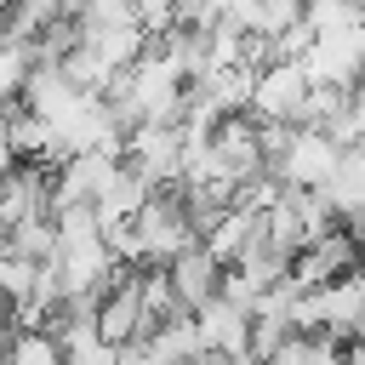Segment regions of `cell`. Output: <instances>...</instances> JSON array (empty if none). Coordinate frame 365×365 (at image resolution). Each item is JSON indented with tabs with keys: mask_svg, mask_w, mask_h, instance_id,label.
I'll return each instance as SVG.
<instances>
[{
	"mask_svg": "<svg viewBox=\"0 0 365 365\" xmlns=\"http://www.w3.org/2000/svg\"><path fill=\"white\" fill-rule=\"evenodd\" d=\"M308 91H314V80H308L302 57H274L268 68L251 74V103H245V114H257L262 125H302Z\"/></svg>",
	"mask_w": 365,
	"mask_h": 365,
	"instance_id": "6da1fadb",
	"label": "cell"
},
{
	"mask_svg": "<svg viewBox=\"0 0 365 365\" xmlns=\"http://www.w3.org/2000/svg\"><path fill=\"white\" fill-rule=\"evenodd\" d=\"M0 46H6V29H0Z\"/></svg>",
	"mask_w": 365,
	"mask_h": 365,
	"instance_id": "277c9868",
	"label": "cell"
},
{
	"mask_svg": "<svg viewBox=\"0 0 365 365\" xmlns=\"http://www.w3.org/2000/svg\"><path fill=\"white\" fill-rule=\"evenodd\" d=\"M29 74H34V57H29V46L6 40V46H0V114L23 103V86H29Z\"/></svg>",
	"mask_w": 365,
	"mask_h": 365,
	"instance_id": "3957f363",
	"label": "cell"
},
{
	"mask_svg": "<svg viewBox=\"0 0 365 365\" xmlns=\"http://www.w3.org/2000/svg\"><path fill=\"white\" fill-rule=\"evenodd\" d=\"M165 274H171V285H177V297H182V308L194 314V308H205L217 291H222V274H228V262L205 245V240H194L188 251H177L171 262H165Z\"/></svg>",
	"mask_w": 365,
	"mask_h": 365,
	"instance_id": "7a4b0ae2",
	"label": "cell"
}]
</instances>
